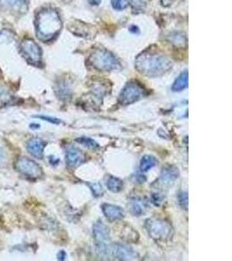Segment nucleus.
Returning <instances> with one entry per match:
<instances>
[{"instance_id":"31","label":"nucleus","mask_w":232,"mask_h":261,"mask_svg":"<svg viewBox=\"0 0 232 261\" xmlns=\"http://www.w3.org/2000/svg\"><path fill=\"white\" fill-rule=\"evenodd\" d=\"M6 161V155L3 149L0 148V166H3Z\"/></svg>"},{"instance_id":"19","label":"nucleus","mask_w":232,"mask_h":261,"mask_svg":"<svg viewBox=\"0 0 232 261\" xmlns=\"http://www.w3.org/2000/svg\"><path fill=\"white\" fill-rule=\"evenodd\" d=\"M105 184H106L107 188L112 193H119L122 191L123 187H124V183L122 180L114 176H109L106 178Z\"/></svg>"},{"instance_id":"11","label":"nucleus","mask_w":232,"mask_h":261,"mask_svg":"<svg viewBox=\"0 0 232 261\" xmlns=\"http://www.w3.org/2000/svg\"><path fill=\"white\" fill-rule=\"evenodd\" d=\"M180 172L177 166H167L162 170L161 175L158 178V183L161 186H169L173 184L179 177Z\"/></svg>"},{"instance_id":"9","label":"nucleus","mask_w":232,"mask_h":261,"mask_svg":"<svg viewBox=\"0 0 232 261\" xmlns=\"http://www.w3.org/2000/svg\"><path fill=\"white\" fill-rule=\"evenodd\" d=\"M0 8L12 13L24 14L28 11L27 0H0Z\"/></svg>"},{"instance_id":"25","label":"nucleus","mask_w":232,"mask_h":261,"mask_svg":"<svg viewBox=\"0 0 232 261\" xmlns=\"http://www.w3.org/2000/svg\"><path fill=\"white\" fill-rule=\"evenodd\" d=\"M111 5L115 10L122 11L128 7L129 2L128 0H111Z\"/></svg>"},{"instance_id":"13","label":"nucleus","mask_w":232,"mask_h":261,"mask_svg":"<svg viewBox=\"0 0 232 261\" xmlns=\"http://www.w3.org/2000/svg\"><path fill=\"white\" fill-rule=\"evenodd\" d=\"M70 29L71 32L76 35L87 38V39L93 38L97 32L94 26L83 23L82 21H77L76 23L72 24V26Z\"/></svg>"},{"instance_id":"27","label":"nucleus","mask_w":232,"mask_h":261,"mask_svg":"<svg viewBox=\"0 0 232 261\" xmlns=\"http://www.w3.org/2000/svg\"><path fill=\"white\" fill-rule=\"evenodd\" d=\"M146 0H131L134 12H140L146 8Z\"/></svg>"},{"instance_id":"26","label":"nucleus","mask_w":232,"mask_h":261,"mask_svg":"<svg viewBox=\"0 0 232 261\" xmlns=\"http://www.w3.org/2000/svg\"><path fill=\"white\" fill-rule=\"evenodd\" d=\"M178 202H179V205L181 206L183 209L188 210V206H189V197H188V194L183 192L181 194H179L178 196Z\"/></svg>"},{"instance_id":"18","label":"nucleus","mask_w":232,"mask_h":261,"mask_svg":"<svg viewBox=\"0 0 232 261\" xmlns=\"http://www.w3.org/2000/svg\"><path fill=\"white\" fill-rule=\"evenodd\" d=\"M188 85H189V73L188 71H185L182 72L181 74L178 76V78L175 80L171 89L173 91H181L186 89L188 87Z\"/></svg>"},{"instance_id":"2","label":"nucleus","mask_w":232,"mask_h":261,"mask_svg":"<svg viewBox=\"0 0 232 261\" xmlns=\"http://www.w3.org/2000/svg\"><path fill=\"white\" fill-rule=\"evenodd\" d=\"M35 24L37 37L43 42L53 40L63 26L59 12L51 7L42 9L38 13Z\"/></svg>"},{"instance_id":"16","label":"nucleus","mask_w":232,"mask_h":261,"mask_svg":"<svg viewBox=\"0 0 232 261\" xmlns=\"http://www.w3.org/2000/svg\"><path fill=\"white\" fill-rule=\"evenodd\" d=\"M44 147L45 143L40 139H32L28 141L26 145L28 152L37 158H43Z\"/></svg>"},{"instance_id":"32","label":"nucleus","mask_w":232,"mask_h":261,"mask_svg":"<svg viewBox=\"0 0 232 261\" xmlns=\"http://www.w3.org/2000/svg\"><path fill=\"white\" fill-rule=\"evenodd\" d=\"M66 253L64 251H60L58 253V260H59V261H64L66 259Z\"/></svg>"},{"instance_id":"21","label":"nucleus","mask_w":232,"mask_h":261,"mask_svg":"<svg viewBox=\"0 0 232 261\" xmlns=\"http://www.w3.org/2000/svg\"><path fill=\"white\" fill-rule=\"evenodd\" d=\"M157 165H158L157 158L150 155H146L142 158L141 161H140V170L146 173L152 169L154 166Z\"/></svg>"},{"instance_id":"7","label":"nucleus","mask_w":232,"mask_h":261,"mask_svg":"<svg viewBox=\"0 0 232 261\" xmlns=\"http://www.w3.org/2000/svg\"><path fill=\"white\" fill-rule=\"evenodd\" d=\"M16 169L20 174L32 179L40 178L43 175V170L40 165L25 157H22L17 160Z\"/></svg>"},{"instance_id":"15","label":"nucleus","mask_w":232,"mask_h":261,"mask_svg":"<svg viewBox=\"0 0 232 261\" xmlns=\"http://www.w3.org/2000/svg\"><path fill=\"white\" fill-rule=\"evenodd\" d=\"M102 211L105 216L110 220V221H117L121 219L125 216V212L124 210L116 206V205H111V204H104L102 206Z\"/></svg>"},{"instance_id":"5","label":"nucleus","mask_w":232,"mask_h":261,"mask_svg":"<svg viewBox=\"0 0 232 261\" xmlns=\"http://www.w3.org/2000/svg\"><path fill=\"white\" fill-rule=\"evenodd\" d=\"M20 53L28 63L40 65L42 61V51L40 45L31 39L24 40L20 44Z\"/></svg>"},{"instance_id":"17","label":"nucleus","mask_w":232,"mask_h":261,"mask_svg":"<svg viewBox=\"0 0 232 261\" xmlns=\"http://www.w3.org/2000/svg\"><path fill=\"white\" fill-rule=\"evenodd\" d=\"M55 92L59 99L63 101L69 100L72 94L70 85L64 80H61L59 81V83L56 84Z\"/></svg>"},{"instance_id":"12","label":"nucleus","mask_w":232,"mask_h":261,"mask_svg":"<svg viewBox=\"0 0 232 261\" xmlns=\"http://www.w3.org/2000/svg\"><path fill=\"white\" fill-rule=\"evenodd\" d=\"M65 160L68 167L76 168L85 161V157L81 151L74 147H71L67 149Z\"/></svg>"},{"instance_id":"28","label":"nucleus","mask_w":232,"mask_h":261,"mask_svg":"<svg viewBox=\"0 0 232 261\" xmlns=\"http://www.w3.org/2000/svg\"><path fill=\"white\" fill-rule=\"evenodd\" d=\"M87 185L90 187V189L92 192V194H94V196H96V197L102 196L103 187L100 184H99V183H93V184L88 183Z\"/></svg>"},{"instance_id":"14","label":"nucleus","mask_w":232,"mask_h":261,"mask_svg":"<svg viewBox=\"0 0 232 261\" xmlns=\"http://www.w3.org/2000/svg\"><path fill=\"white\" fill-rule=\"evenodd\" d=\"M149 207V203L146 198H138V197L132 198L129 205L130 214L137 217L146 214Z\"/></svg>"},{"instance_id":"10","label":"nucleus","mask_w":232,"mask_h":261,"mask_svg":"<svg viewBox=\"0 0 232 261\" xmlns=\"http://www.w3.org/2000/svg\"><path fill=\"white\" fill-rule=\"evenodd\" d=\"M92 234L96 244H108L110 242V229L103 222L95 223L92 228Z\"/></svg>"},{"instance_id":"24","label":"nucleus","mask_w":232,"mask_h":261,"mask_svg":"<svg viewBox=\"0 0 232 261\" xmlns=\"http://www.w3.org/2000/svg\"><path fill=\"white\" fill-rule=\"evenodd\" d=\"M14 36L10 30H3L0 32V44L11 43L14 40Z\"/></svg>"},{"instance_id":"6","label":"nucleus","mask_w":232,"mask_h":261,"mask_svg":"<svg viewBox=\"0 0 232 261\" xmlns=\"http://www.w3.org/2000/svg\"><path fill=\"white\" fill-rule=\"evenodd\" d=\"M144 94L145 91L141 86H139L136 82H130L123 89L119 95L118 101L123 106H127L141 99L144 97Z\"/></svg>"},{"instance_id":"20","label":"nucleus","mask_w":232,"mask_h":261,"mask_svg":"<svg viewBox=\"0 0 232 261\" xmlns=\"http://www.w3.org/2000/svg\"><path fill=\"white\" fill-rule=\"evenodd\" d=\"M168 40L176 47H185L187 39L183 32H173L168 36Z\"/></svg>"},{"instance_id":"3","label":"nucleus","mask_w":232,"mask_h":261,"mask_svg":"<svg viewBox=\"0 0 232 261\" xmlns=\"http://www.w3.org/2000/svg\"><path fill=\"white\" fill-rule=\"evenodd\" d=\"M146 228L149 237L157 241H167L173 236V227L161 218H148L146 221Z\"/></svg>"},{"instance_id":"4","label":"nucleus","mask_w":232,"mask_h":261,"mask_svg":"<svg viewBox=\"0 0 232 261\" xmlns=\"http://www.w3.org/2000/svg\"><path fill=\"white\" fill-rule=\"evenodd\" d=\"M89 62L95 69L99 71H114L120 68L119 62L114 55L105 49L94 50L90 56Z\"/></svg>"},{"instance_id":"1","label":"nucleus","mask_w":232,"mask_h":261,"mask_svg":"<svg viewBox=\"0 0 232 261\" xmlns=\"http://www.w3.org/2000/svg\"><path fill=\"white\" fill-rule=\"evenodd\" d=\"M135 67L143 75L156 78L165 75L172 68V62L159 52L146 51L135 60Z\"/></svg>"},{"instance_id":"33","label":"nucleus","mask_w":232,"mask_h":261,"mask_svg":"<svg viewBox=\"0 0 232 261\" xmlns=\"http://www.w3.org/2000/svg\"><path fill=\"white\" fill-rule=\"evenodd\" d=\"M88 2L91 5H99L101 4V0H88Z\"/></svg>"},{"instance_id":"8","label":"nucleus","mask_w":232,"mask_h":261,"mask_svg":"<svg viewBox=\"0 0 232 261\" xmlns=\"http://www.w3.org/2000/svg\"><path fill=\"white\" fill-rule=\"evenodd\" d=\"M111 255L120 261H134L138 258V253L128 245L115 244L110 245Z\"/></svg>"},{"instance_id":"29","label":"nucleus","mask_w":232,"mask_h":261,"mask_svg":"<svg viewBox=\"0 0 232 261\" xmlns=\"http://www.w3.org/2000/svg\"><path fill=\"white\" fill-rule=\"evenodd\" d=\"M150 201L155 206H160L165 202V197L160 194H153L150 197Z\"/></svg>"},{"instance_id":"22","label":"nucleus","mask_w":232,"mask_h":261,"mask_svg":"<svg viewBox=\"0 0 232 261\" xmlns=\"http://www.w3.org/2000/svg\"><path fill=\"white\" fill-rule=\"evenodd\" d=\"M76 142L79 143L81 145H83L84 147L91 149V150H96V149H99V145L98 143L95 141L94 139H90V138H78L76 139Z\"/></svg>"},{"instance_id":"23","label":"nucleus","mask_w":232,"mask_h":261,"mask_svg":"<svg viewBox=\"0 0 232 261\" xmlns=\"http://www.w3.org/2000/svg\"><path fill=\"white\" fill-rule=\"evenodd\" d=\"M12 100V95L4 87L0 86V105H6Z\"/></svg>"},{"instance_id":"30","label":"nucleus","mask_w":232,"mask_h":261,"mask_svg":"<svg viewBox=\"0 0 232 261\" xmlns=\"http://www.w3.org/2000/svg\"><path fill=\"white\" fill-rule=\"evenodd\" d=\"M37 118H40V119H43L45 120L47 122L51 123V124H54V125H59L61 123V120L54 117H48V116H37Z\"/></svg>"}]
</instances>
